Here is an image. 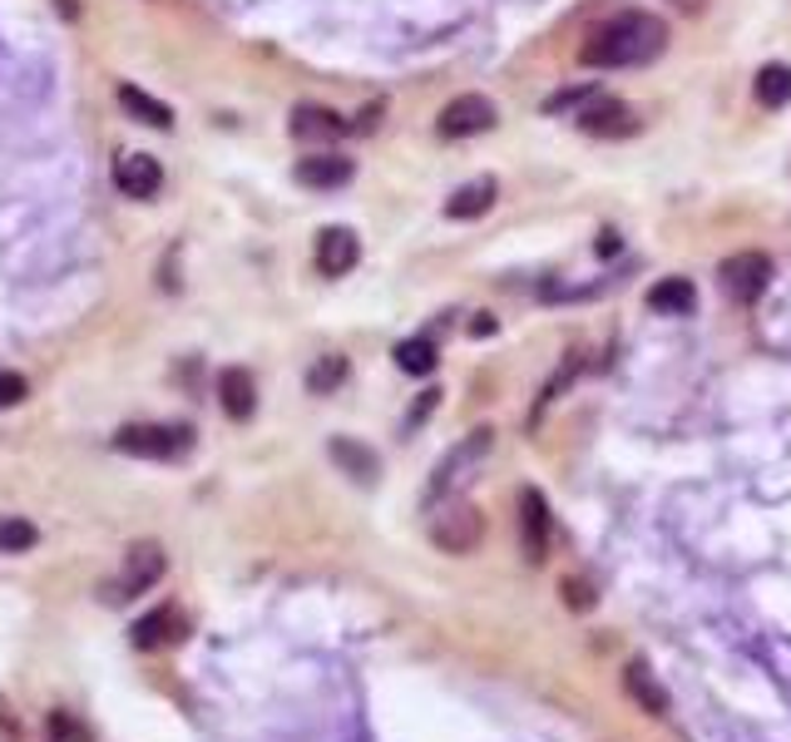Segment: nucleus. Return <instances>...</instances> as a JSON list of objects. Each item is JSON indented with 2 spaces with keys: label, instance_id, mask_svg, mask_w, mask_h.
Returning a JSON list of instances; mask_svg holds the SVG:
<instances>
[{
  "label": "nucleus",
  "instance_id": "nucleus-8",
  "mask_svg": "<svg viewBox=\"0 0 791 742\" xmlns=\"http://www.w3.org/2000/svg\"><path fill=\"white\" fill-rule=\"evenodd\" d=\"M550 535H554V519H550V501L540 491H520V549L530 565H544L550 555Z\"/></svg>",
  "mask_w": 791,
  "mask_h": 742
},
{
  "label": "nucleus",
  "instance_id": "nucleus-21",
  "mask_svg": "<svg viewBox=\"0 0 791 742\" xmlns=\"http://www.w3.org/2000/svg\"><path fill=\"white\" fill-rule=\"evenodd\" d=\"M757 100H762L767 110L791 104V65H762L757 70Z\"/></svg>",
  "mask_w": 791,
  "mask_h": 742
},
{
  "label": "nucleus",
  "instance_id": "nucleus-28",
  "mask_svg": "<svg viewBox=\"0 0 791 742\" xmlns=\"http://www.w3.org/2000/svg\"><path fill=\"white\" fill-rule=\"evenodd\" d=\"M594 253H599V258H614V253H618V233H599Z\"/></svg>",
  "mask_w": 791,
  "mask_h": 742
},
{
  "label": "nucleus",
  "instance_id": "nucleus-9",
  "mask_svg": "<svg viewBox=\"0 0 791 742\" xmlns=\"http://www.w3.org/2000/svg\"><path fill=\"white\" fill-rule=\"evenodd\" d=\"M579 130L594 134V140H628V134H638V114H633L624 100L599 94V100H589L584 110H579Z\"/></svg>",
  "mask_w": 791,
  "mask_h": 742
},
{
  "label": "nucleus",
  "instance_id": "nucleus-29",
  "mask_svg": "<svg viewBox=\"0 0 791 742\" xmlns=\"http://www.w3.org/2000/svg\"><path fill=\"white\" fill-rule=\"evenodd\" d=\"M495 332V317H475L470 322V337H490Z\"/></svg>",
  "mask_w": 791,
  "mask_h": 742
},
{
  "label": "nucleus",
  "instance_id": "nucleus-18",
  "mask_svg": "<svg viewBox=\"0 0 791 742\" xmlns=\"http://www.w3.org/2000/svg\"><path fill=\"white\" fill-rule=\"evenodd\" d=\"M119 110L129 114V120L149 124V130H174V110H168L164 100H154V94H144L139 84H119Z\"/></svg>",
  "mask_w": 791,
  "mask_h": 742
},
{
  "label": "nucleus",
  "instance_id": "nucleus-2",
  "mask_svg": "<svg viewBox=\"0 0 791 742\" xmlns=\"http://www.w3.org/2000/svg\"><path fill=\"white\" fill-rule=\"evenodd\" d=\"M495 451V431L490 426H480V431H470L466 441H456L446 455L436 461V471H430V485H426V505H440V501H450V495H460L466 485L475 481V471L485 465V455Z\"/></svg>",
  "mask_w": 791,
  "mask_h": 742
},
{
  "label": "nucleus",
  "instance_id": "nucleus-14",
  "mask_svg": "<svg viewBox=\"0 0 791 742\" xmlns=\"http://www.w3.org/2000/svg\"><path fill=\"white\" fill-rule=\"evenodd\" d=\"M352 158L346 154H308V158H298V184L302 188H342V184H352Z\"/></svg>",
  "mask_w": 791,
  "mask_h": 742
},
{
  "label": "nucleus",
  "instance_id": "nucleus-3",
  "mask_svg": "<svg viewBox=\"0 0 791 742\" xmlns=\"http://www.w3.org/2000/svg\"><path fill=\"white\" fill-rule=\"evenodd\" d=\"M194 445V431L188 426H158V421H134V426L114 431V451L139 455V461H174Z\"/></svg>",
  "mask_w": 791,
  "mask_h": 742
},
{
  "label": "nucleus",
  "instance_id": "nucleus-4",
  "mask_svg": "<svg viewBox=\"0 0 791 742\" xmlns=\"http://www.w3.org/2000/svg\"><path fill=\"white\" fill-rule=\"evenodd\" d=\"M164 569H168L164 545H154V539H139V545L124 555V575L114 579V585H104V599H110V604L139 599V594H149L158 579H164Z\"/></svg>",
  "mask_w": 791,
  "mask_h": 742
},
{
  "label": "nucleus",
  "instance_id": "nucleus-26",
  "mask_svg": "<svg viewBox=\"0 0 791 742\" xmlns=\"http://www.w3.org/2000/svg\"><path fill=\"white\" fill-rule=\"evenodd\" d=\"M30 396V381L20 371H0V406H20Z\"/></svg>",
  "mask_w": 791,
  "mask_h": 742
},
{
  "label": "nucleus",
  "instance_id": "nucleus-12",
  "mask_svg": "<svg viewBox=\"0 0 791 742\" xmlns=\"http://www.w3.org/2000/svg\"><path fill=\"white\" fill-rule=\"evenodd\" d=\"M218 406H223V416H233V421H248L252 411H258V381H252L248 367L218 371Z\"/></svg>",
  "mask_w": 791,
  "mask_h": 742
},
{
  "label": "nucleus",
  "instance_id": "nucleus-1",
  "mask_svg": "<svg viewBox=\"0 0 791 742\" xmlns=\"http://www.w3.org/2000/svg\"><path fill=\"white\" fill-rule=\"evenodd\" d=\"M668 50V25L653 10H624V16L604 20L594 35L579 45V60L589 70H633L648 65Z\"/></svg>",
  "mask_w": 791,
  "mask_h": 742
},
{
  "label": "nucleus",
  "instance_id": "nucleus-20",
  "mask_svg": "<svg viewBox=\"0 0 791 742\" xmlns=\"http://www.w3.org/2000/svg\"><path fill=\"white\" fill-rule=\"evenodd\" d=\"M624 688L633 693V703H643L648 713H668V693H663L658 678L648 673V663H628L624 668Z\"/></svg>",
  "mask_w": 791,
  "mask_h": 742
},
{
  "label": "nucleus",
  "instance_id": "nucleus-5",
  "mask_svg": "<svg viewBox=\"0 0 791 742\" xmlns=\"http://www.w3.org/2000/svg\"><path fill=\"white\" fill-rule=\"evenodd\" d=\"M717 278H722V292L732 297V302H757V297L767 292V282H772V258L767 253H732V258H722V268H717Z\"/></svg>",
  "mask_w": 791,
  "mask_h": 742
},
{
  "label": "nucleus",
  "instance_id": "nucleus-13",
  "mask_svg": "<svg viewBox=\"0 0 791 742\" xmlns=\"http://www.w3.org/2000/svg\"><path fill=\"white\" fill-rule=\"evenodd\" d=\"M346 130H352V124L336 110H326V104H298V110H292V134H298L302 144H332V140H342Z\"/></svg>",
  "mask_w": 791,
  "mask_h": 742
},
{
  "label": "nucleus",
  "instance_id": "nucleus-25",
  "mask_svg": "<svg viewBox=\"0 0 791 742\" xmlns=\"http://www.w3.org/2000/svg\"><path fill=\"white\" fill-rule=\"evenodd\" d=\"M589 100H599V90L594 84H584V90H559L544 100V114H559V110H579V104H589Z\"/></svg>",
  "mask_w": 791,
  "mask_h": 742
},
{
  "label": "nucleus",
  "instance_id": "nucleus-10",
  "mask_svg": "<svg viewBox=\"0 0 791 742\" xmlns=\"http://www.w3.org/2000/svg\"><path fill=\"white\" fill-rule=\"evenodd\" d=\"M114 184H119L124 198H154L158 188H164V168H158L154 154H124L114 158Z\"/></svg>",
  "mask_w": 791,
  "mask_h": 742
},
{
  "label": "nucleus",
  "instance_id": "nucleus-19",
  "mask_svg": "<svg viewBox=\"0 0 791 742\" xmlns=\"http://www.w3.org/2000/svg\"><path fill=\"white\" fill-rule=\"evenodd\" d=\"M693 302H698V288H693L688 278H663V282H653L648 288V307L653 312H663V317L693 312Z\"/></svg>",
  "mask_w": 791,
  "mask_h": 742
},
{
  "label": "nucleus",
  "instance_id": "nucleus-24",
  "mask_svg": "<svg viewBox=\"0 0 791 742\" xmlns=\"http://www.w3.org/2000/svg\"><path fill=\"white\" fill-rule=\"evenodd\" d=\"M346 381V357H322V362H316L312 371H308V391L312 396H326V391H336Z\"/></svg>",
  "mask_w": 791,
  "mask_h": 742
},
{
  "label": "nucleus",
  "instance_id": "nucleus-7",
  "mask_svg": "<svg viewBox=\"0 0 791 742\" xmlns=\"http://www.w3.org/2000/svg\"><path fill=\"white\" fill-rule=\"evenodd\" d=\"M430 539H436L446 555H470V549L485 539V515L475 511V505H450L446 515H436Z\"/></svg>",
  "mask_w": 791,
  "mask_h": 742
},
{
  "label": "nucleus",
  "instance_id": "nucleus-6",
  "mask_svg": "<svg viewBox=\"0 0 791 742\" xmlns=\"http://www.w3.org/2000/svg\"><path fill=\"white\" fill-rule=\"evenodd\" d=\"M440 140H475V134L495 130V104L485 94H456L436 120Z\"/></svg>",
  "mask_w": 791,
  "mask_h": 742
},
{
  "label": "nucleus",
  "instance_id": "nucleus-11",
  "mask_svg": "<svg viewBox=\"0 0 791 742\" xmlns=\"http://www.w3.org/2000/svg\"><path fill=\"white\" fill-rule=\"evenodd\" d=\"M362 258V243H356L352 228H322L316 233V268L322 278H346Z\"/></svg>",
  "mask_w": 791,
  "mask_h": 742
},
{
  "label": "nucleus",
  "instance_id": "nucleus-27",
  "mask_svg": "<svg viewBox=\"0 0 791 742\" xmlns=\"http://www.w3.org/2000/svg\"><path fill=\"white\" fill-rule=\"evenodd\" d=\"M564 594H569V604H574V609H589V604H594V594H589L584 579H569Z\"/></svg>",
  "mask_w": 791,
  "mask_h": 742
},
{
  "label": "nucleus",
  "instance_id": "nucleus-22",
  "mask_svg": "<svg viewBox=\"0 0 791 742\" xmlns=\"http://www.w3.org/2000/svg\"><path fill=\"white\" fill-rule=\"evenodd\" d=\"M396 367L410 371V377H430L436 371V342L430 337H410V342L396 347Z\"/></svg>",
  "mask_w": 791,
  "mask_h": 742
},
{
  "label": "nucleus",
  "instance_id": "nucleus-15",
  "mask_svg": "<svg viewBox=\"0 0 791 742\" xmlns=\"http://www.w3.org/2000/svg\"><path fill=\"white\" fill-rule=\"evenodd\" d=\"M188 633L184 614L178 609H154L144 614L139 624H134V649H168V643H178Z\"/></svg>",
  "mask_w": 791,
  "mask_h": 742
},
{
  "label": "nucleus",
  "instance_id": "nucleus-17",
  "mask_svg": "<svg viewBox=\"0 0 791 742\" xmlns=\"http://www.w3.org/2000/svg\"><path fill=\"white\" fill-rule=\"evenodd\" d=\"M332 461L342 465V475H352V481H362V485H372L376 475H382V461H376V451H366L362 441H352V436H332Z\"/></svg>",
  "mask_w": 791,
  "mask_h": 742
},
{
  "label": "nucleus",
  "instance_id": "nucleus-16",
  "mask_svg": "<svg viewBox=\"0 0 791 742\" xmlns=\"http://www.w3.org/2000/svg\"><path fill=\"white\" fill-rule=\"evenodd\" d=\"M495 194H500V184H495V178H470V184H460L456 194L446 198V218L470 223V218L490 214V208H495Z\"/></svg>",
  "mask_w": 791,
  "mask_h": 742
},
{
  "label": "nucleus",
  "instance_id": "nucleus-23",
  "mask_svg": "<svg viewBox=\"0 0 791 742\" xmlns=\"http://www.w3.org/2000/svg\"><path fill=\"white\" fill-rule=\"evenodd\" d=\"M35 525L20 515H0V555H25L30 545H35Z\"/></svg>",
  "mask_w": 791,
  "mask_h": 742
}]
</instances>
